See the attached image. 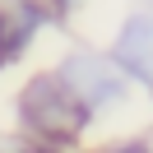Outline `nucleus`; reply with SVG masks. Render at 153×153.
<instances>
[{
    "mask_svg": "<svg viewBox=\"0 0 153 153\" xmlns=\"http://www.w3.org/2000/svg\"><path fill=\"white\" fill-rule=\"evenodd\" d=\"M19 111H23V121H28V130L42 134V139H51V144H74L79 130L88 125V111L60 88L56 74L28 79V88L19 93Z\"/></svg>",
    "mask_w": 153,
    "mask_h": 153,
    "instance_id": "nucleus-1",
    "label": "nucleus"
},
{
    "mask_svg": "<svg viewBox=\"0 0 153 153\" xmlns=\"http://www.w3.org/2000/svg\"><path fill=\"white\" fill-rule=\"evenodd\" d=\"M60 88L74 97L84 111H97V107H116L125 102V79L111 60L93 56V51H74V56L60 65Z\"/></svg>",
    "mask_w": 153,
    "mask_h": 153,
    "instance_id": "nucleus-2",
    "label": "nucleus"
},
{
    "mask_svg": "<svg viewBox=\"0 0 153 153\" xmlns=\"http://www.w3.org/2000/svg\"><path fill=\"white\" fill-rule=\"evenodd\" d=\"M116 70L153 84V19L149 14H130L116 37Z\"/></svg>",
    "mask_w": 153,
    "mask_h": 153,
    "instance_id": "nucleus-3",
    "label": "nucleus"
},
{
    "mask_svg": "<svg viewBox=\"0 0 153 153\" xmlns=\"http://www.w3.org/2000/svg\"><path fill=\"white\" fill-rule=\"evenodd\" d=\"M97 153H149V144H144V139H130V144H107V149H97Z\"/></svg>",
    "mask_w": 153,
    "mask_h": 153,
    "instance_id": "nucleus-4",
    "label": "nucleus"
},
{
    "mask_svg": "<svg viewBox=\"0 0 153 153\" xmlns=\"http://www.w3.org/2000/svg\"><path fill=\"white\" fill-rule=\"evenodd\" d=\"M19 153H56V149H47V144H42V149H19Z\"/></svg>",
    "mask_w": 153,
    "mask_h": 153,
    "instance_id": "nucleus-5",
    "label": "nucleus"
},
{
    "mask_svg": "<svg viewBox=\"0 0 153 153\" xmlns=\"http://www.w3.org/2000/svg\"><path fill=\"white\" fill-rule=\"evenodd\" d=\"M0 37H5V19H0Z\"/></svg>",
    "mask_w": 153,
    "mask_h": 153,
    "instance_id": "nucleus-6",
    "label": "nucleus"
},
{
    "mask_svg": "<svg viewBox=\"0 0 153 153\" xmlns=\"http://www.w3.org/2000/svg\"><path fill=\"white\" fill-rule=\"evenodd\" d=\"M60 5H70V0H60Z\"/></svg>",
    "mask_w": 153,
    "mask_h": 153,
    "instance_id": "nucleus-7",
    "label": "nucleus"
}]
</instances>
